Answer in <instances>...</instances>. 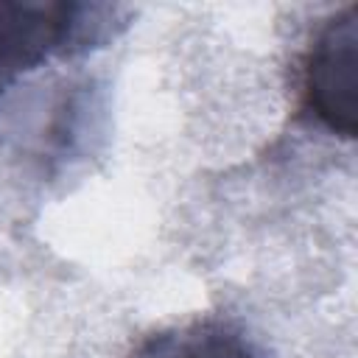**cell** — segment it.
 I'll return each instance as SVG.
<instances>
[{
	"label": "cell",
	"instance_id": "obj_2",
	"mask_svg": "<svg viewBox=\"0 0 358 358\" xmlns=\"http://www.w3.org/2000/svg\"><path fill=\"white\" fill-rule=\"evenodd\" d=\"M299 112L336 137L358 134V6L313 34L299 67Z\"/></svg>",
	"mask_w": 358,
	"mask_h": 358
},
{
	"label": "cell",
	"instance_id": "obj_3",
	"mask_svg": "<svg viewBox=\"0 0 358 358\" xmlns=\"http://www.w3.org/2000/svg\"><path fill=\"white\" fill-rule=\"evenodd\" d=\"M129 358H260V352L232 319L196 316L145 336Z\"/></svg>",
	"mask_w": 358,
	"mask_h": 358
},
{
	"label": "cell",
	"instance_id": "obj_1",
	"mask_svg": "<svg viewBox=\"0 0 358 358\" xmlns=\"http://www.w3.org/2000/svg\"><path fill=\"white\" fill-rule=\"evenodd\" d=\"M115 11L67 0H0V95L53 56L78 53L103 39Z\"/></svg>",
	"mask_w": 358,
	"mask_h": 358
}]
</instances>
